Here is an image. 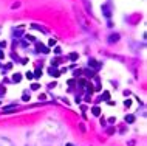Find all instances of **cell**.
<instances>
[{
  "label": "cell",
  "mask_w": 147,
  "mask_h": 146,
  "mask_svg": "<svg viewBox=\"0 0 147 146\" xmlns=\"http://www.w3.org/2000/svg\"><path fill=\"white\" fill-rule=\"evenodd\" d=\"M125 120H127V121H130V123H132V121L135 120V117H132V115H129V117L125 118Z\"/></svg>",
  "instance_id": "cell-1"
},
{
  "label": "cell",
  "mask_w": 147,
  "mask_h": 146,
  "mask_svg": "<svg viewBox=\"0 0 147 146\" xmlns=\"http://www.w3.org/2000/svg\"><path fill=\"white\" fill-rule=\"evenodd\" d=\"M93 113H94V115H99V107H94L93 109Z\"/></svg>",
  "instance_id": "cell-2"
},
{
  "label": "cell",
  "mask_w": 147,
  "mask_h": 146,
  "mask_svg": "<svg viewBox=\"0 0 147 146\" xmlns=\"http://www.w3.org/2000/svg\"><path fill=\"white\" fill-rule=\"evenodd\" d=\"M14 81H20V76H19V75H14Z\"/></svg>",
  "instance_id": "cell-3"
},
{
  "label": "cell",
  "mask_w": 147,
  "mask_h": 146,
  "mask_svg": "<svg viewBox=\"0 0 147 146\" xmlns=\"http://www.w3.org/2000/svg\"><path fill=\"white\" fill-rule=\"evenodd\" d=\"M67 146H73V145H67Z\"/></svg>",
  "instance_id": "cell-4"
}]
</instances>
